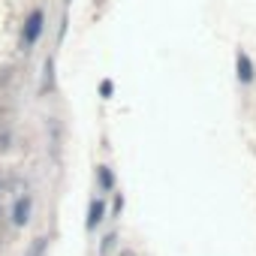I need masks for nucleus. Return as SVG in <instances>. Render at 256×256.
Returning a JSON list of instances; mask_svg holds the SVG:
<instances>
[{
  "instance_id": "nucleus-1",
  "label": "nucleus",
  "mask_w": 256,
  "mask_h": 256,
  "mask_svg": "<svg viewBox=\"0 0 256 256\" xmlns=\"http://www.w3.org/2000/svg\"><path fill=\"white\" fill-rule=\"evenodd\" d=\"M42 24H46V12H42V10H34V12L28 16V24H24V36H22L28 48L40 42V36H42Z\"/></svg>"
},
{
  "instance_id": "nucleus-2",
  "label": "nucleus",
  "mask_w": 256,
  "mask_h": 256,
  "mask_svg": "<svg viewBox=\"0 0 256 256\" xmlns=\"http://www.w3.org/2000/svg\"><path fill=\"white\" fill-rule=\"evenodd\" d=\"M30 208H34L30 196H18V199L12 202V223H16L18 229L28 226V220H30Z\"/></svg>"
},
{
  "instance_id": "nucleus-3",
  "label": "nucleus",
  "mask_w": 256,
  "mask_h": 256,
  "mask_svg": "<svg viewBox=\"0 0 256 256\" xmlns=\"http://www.w3.org/2000/svg\"><path fill=\"white\" fill-rule=\"evenodd\" d=\"M235 76H238L241 84H250V82H253V64H250V54L241 52V48H238V54H235Z\"/></svg>"
},
{
  "instance_id": "nucleus-4",
  "label": "nucleus",
  "mask_w": 256,
  "mask_h": 256,
  "mask_svg": "<svg viewBox=\"0 0 256 256\" xmlns=\"http://www.w3.org/2000/svg\"><path fill=\"white\" fill-rule=\"evenodd\" d=\"M102 214H106V202L102 199H94L90 202V214H88V229H96L102 223Z\"/></svg>"
},
{
  "instance_id": "nucleus-5",
  "label": "nucleus",
  "mask_w": 256,
  "mask_h": 256,
  "mask_svg": "<svg viewBox=\"0 0 256 256\" xmlns=\"http://www.w3.org/2000/svg\"><path fill=\"white\" fill-rule=\"evenodd\" d=\"M96 175H100V187H102V190L108 193V190L114 187V178H112V172H108V166H100V169H96Z\"/></svg>"
},
{
  "instance_id": "nucleus-6",
  "label": "nucleus",
  "mask_w": 256,
  "mask_h": 256,
  "mask_svg": "<svg viewBox=\"0 0 256 256\" xmlns=\"http://www.w3.org/2000/svg\"><path fill=\"white\" fill-rule=\"evenodd\" d=\"M42 253H46V241L40 238V241H36V244L30 247V253H28V256H42Z\"/></svg>"
},
{
  "instance_id": "nucleus-7",
  "label": "nucleus",
  "mask_w": 256,
  "mask_h": 256,
  "mask_svg": "<svg viewBox=\"0 0 256 256\" xmlns=\"http://www.w3.org/2000/svg\"><path fill=\"white\" fill-rule=\"evenodd\" d=\"M112 90H114V84H112V82H102V84H100V94H102L106 100L112 96Z\"/></svg>"
},
{
  "instance_id": "nucleus-8",
  "label": "nucleus",
  "mask_w": 256,
  "mask_h": 256,
  "mask_svg": "<svg viewBox=\"0 0 256 256\" xmlns=\"http://www.w3.org/2000/svg\"><path fill=\"white\" fill-rule=\"evenodd\" d=\"M112 244H114V235H108V238H106V244H102V250H100V253H102V256H106V253H108V250H112Z\"/></svg>"
}]
</instances>
